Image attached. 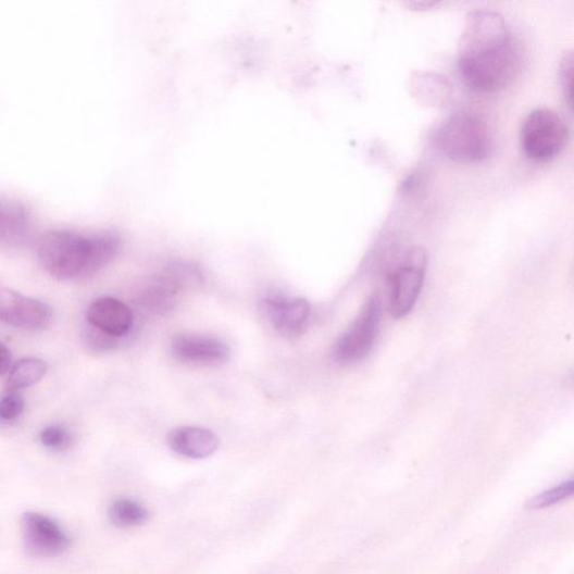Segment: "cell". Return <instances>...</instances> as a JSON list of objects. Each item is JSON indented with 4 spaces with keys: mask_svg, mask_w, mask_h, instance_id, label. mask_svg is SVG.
I'll return each instance as SVG.
<instances>
[{
    "mask_svg": "<svg viewBox=\"0 0 574 574\" xmlns=\"http://www.w3.org/2000/svg\"><path fill=\"white\" fill-rule=\"evenodd\" d=\"M171 352L179 363L205 366L225 363L230 350L217 338L187 334L173 338Z\"/></svg>",
    "mask_w": 574,
    "mask_h": 574,
    "instance_id": "obj_11",
    "label": "cell"
},
{
    "mask_svg": "<svg viewBox=\"0 0 574 574\" xmlns=\"http://www.w3.org/2000/svg\"><path fill=\"white\" fill-rule=\"evenodd\" d=\"M427 257L420 247L410 249L403 264L390 276L389 311L402 319L414 308L423 286Z\"/></svg>",
    "mask_w": 574,
    "mask_h": 574,
    "instance_id": "obj_7",
    "label": "cell"
},
{
    "mask_svg": "<svg viewBox=\"0 0 574 574\" xmlns=\"http://www.w3.org/2000/svg\"><path fill=\"white\" fill-rule=\"evenodd\" d=\"M88 325L117 338L128 334L133 326L132 309L124 302L103 297L96 299L87 310Z\"/></svg>",
    "mask_w": 574,
    "mask_h": 574,
    "instance_id": "obj_12",
    "label": "cell"
},
{
    "mask_svg": "<svg viewBox=\"0 0 574 574\" xmlns=\"http://www.w3.org/2000/svg\"><path fill=\"white\" fill-rule=\"evenodd\" d=\"M170 448L189 459H205L219 450L221 441L211 429L201 426H179L167 438Z\"/></svg>",
    "mask_w": 574,
    "mask_h": 574,
    "instance_id": "obj_13",
    "label": "cell"
},
{
    "mask_svg": "<svg viewBox=\"0 0 574 574\" xmlns=\"http://www.w3.org/2000/svg\"><path fill=\"white\" fill-rule=\"evenodd\" d=\"M48 373V364L40 358H25L16 363L8 376V388L18 391L38 384Z\"/></svg>",
    "mask_w": 574,
    "mask_h": 574,
    "instance_id": "obj_16",
    "label": "cell"
},
{
    "mask_svg": "<svg viewBox=\"0 0 574 574\" xmlns=\"http://www.w3.org/2000/svg\"><path fill=\"white\" fill-rule=\"evenodd\" d=\"M84 338L89 350L96 353L110 352L116 349L121 339L108 335L90 325L86 327Z\"/></svg>",
    "mask_w": 574,
    "mask_h": 574,
    "instance_id": "obj_20",
    "label": "cell"
},
{
    "mask_svg": "<svg viewBox=\"0 0 574 574\" xmlns=\"http://www.w3.org/2000/svg\"><path fill=\"white\" fill-rule=\"evenodd\" d=\"M0 235L3 244L20 246L24 244L32 230V217L28 209L20 201L10 199L2 200L0 207Z\"/></svg>",
    "mask_w": 574,
    "mask_h": 574,
    "instance_id": "obj_14",
    "label": "cell"
},
{
    "mask_svg": "<svg viewBox=\"0 0 574 574\" xmlns=\"http://www.w3.org/2000/svg\"><path fill=\"white\" fill-rule=\"evenodd\" d=\"M108 516L116 527L134 528L150 520V511L141 502L123 497L113 502Z\"/></svg>",
    "mask_w": 574,
    "mask_h": 574,
    "instance_id": "obj_15",
    "label": "cell"
},
{
    "mask_svg": "<svg viewBox=\"0 0 574 574\" xmlns=\"http://www.w3.org/2000/svg\"><path fill=\"white\" fill-rule=\"evenodd\" d=\"M0 319L17 329L40 332L51 325L53 313L52 309L40 300L3 290L0 294Z\"/></svg>",
    "mask_w": 574,
    "mask_h": 574,
    "instance_id": "obj_9",
    "label": "cell"
},
{
    "mask_svg": "<svg viewBox=\"0 0 574 574\" xmlns=\"http://www.w3.org/2000/svg\"><path fill=\"white\" fill-rule=\"evenodd\" d=\"M522 53L504 17L490 11L471 14L459 46V68L466 85L496 92L519 75Z\"/></svg>",
    "mask_w": 574,
    "mask_h": 574,
    "instance_id": "obj_1",
    "label": "cell"
},
{
    "mask_svg": "<svg viewBox=\"0 0 574 574\" xmlns=\"http://www.w3.org/2000/svg\"><path fill=\"white\" fill-rule=\"evenodd\" d=\"M121 249L122 238L112 230L53 229L40 238L38 258L50 275L67 280L99 272L117 258Z\"/></svg>",
    "mask_w": 574,
    "mask_h": 574,
    "instance_id": "obj_2",
    "label": "cell"
},
{
    "mask_svg": "<svg viewBox=\"0 0 574 574\" xmlns=\"http://www.w3.org/2000/svg\"><path fill=\"white\" fill-rule=\"evenodd\" d=\"M572 497H574V476L531 498L526 502V509L528 511L546 510Z\"/></svg>",
    "mask_w": 574,
    "mask_h": 574,
    "instance_id": "obj_17",
    "label": "cell"
},
{
    "mask_svg": "<svg viewBox=\"0 0 574 574\" xmlns=\"http://www.w3.org/2000/svg\"><path fill=\"white\" fill-rule=\"evenodd\" d=\"M441 152L459 163H479L494 152L492 133L484 118L470 112H459L445 120L436 132Z\"/></svg>",
    "mask_w": 574,
    "mask_h": 574,
    "instance_id": "obj_3",
    "label": "cell"
},
{
    "mask_svg": "<svg viewBox=\"0 0 574 574\" xmlns=\"http://www.w3.org/2000/svg\"><path fill=\"white\" fill-rule=\"evenodd\" d=\"M23 542L33 557L51 558L66 552L71 538L52 517L38 512H27L22 517Z\"/></svg>",
    "mask_w": 574,
    "mask_h": 574,
    "instance_id": "obj_8",
    "label": "cell"
},
{
    "mask_svg": "<svg viewBox=\"0 0 574 574\" xmlns=\"http://www.w3.org/2000/svg\"><path fill=\"white\" fill-rule=\"evenodd\" d=\"M569 129L562 118L548 108H538L524 121L521 130L522 148L536 162L556 159L565 148Z\"/></svg>",
    "mask_w": 574,
    "mask_h": 574,
    "instance_id": "obj_4",
    "label": "cell"
},
{
    "mask_svg": "<svg viewBox=\"0 0 574 574\" xmlns=\"http://www.w3.org/2000/svg\"><path fill=\"white\" fill-rule=\"evenodd\" d=\"M566 384L570 388H574V371L573 373H570L566 378Z\"/></svg>",
    "mask_w": 574,
    "mask_h": 574,
    "instance_id": "obj_23",
    "label": "cell"
},
{
    "mask_svg": "<svg viewBox=\"0 0 574 574\" xmlns=\"http://www.w3.org/2000/svg\"><path fill=\"white\" fill-rule=\"evenodd\" d=\"M13 366L12 352L7 345L3 344L2 347H0V373L5 375L11 372Z\"/></svg>",
    "mask_w": 574,
    "mask_h": 574,
    "instance_id": "obj_22",
    "label": "cell"
},
{
    "mask_svg": "<svg viewBox=\"0 0 574 574\" xmlns=\"http://www.w3.org/2000/svg\"><path fill=\"white\" fill-rule=\"evenodd\" d=\"M25 402L18 391L9 390L0 403V420L3 423H11L20 419L24 412Z\"/></svg>",
    "mask_w": 574,
    "mask_h": 574,
    "instance_id": "obj_21",
    "label": "cell"
},
{
    "mask_svg": "<svg viewBox=\"0 0 574 574\" xmlns=\"http://www.w3.org/2000/svg\"><path fill=\"white\" fill-rule=\"evenodd\" d=\"M40 441L50 451L64 452L74 444V437L65 426L53 424L42 429Z\"/></svg>",
    "mask_w": 574,
    "mask_h": 574,
    "instance_id": "obj_18",
    "label": "cell"
},
{
    "mask_svg": "<svg viewBox=\"0 0 574 574\" xmlns=\"http://www.w3.org/2000/svg\"><path fill=\"white\" fill-rule=\"evenodd\" d=\"M262 309L272 326L283 336H301L308 327L311 307L304 299L270 295L263 300Z\"/></svg>",
    "mask_w": 574,
    "mask_h": 574,
    "instance_id": "obj_10",
    "label": "cell"
},
{
    "mask_svg": "<svg viewBox=\"0 0 574 574\" xmlns=\"http://www.w3.org/2000/svg\"><path fill=\"white\" fill-rule=\"evenodd\" d=\"M201 278L199 269L188 263H174L142 287L138 302L142 308L157 314H164L172 310L178 295L190 282Z\"/></svg>",
    "mask_w": 574,
    "mask_h": 574,
    "instance_id": "obj_6",
    "label": "cell"
},
{
    "mask_svg": "<svg viewBox=\"0 0 574 574\" xmlns=\"http://www.w3.org/2000/svg\"><path fill=\"white\" fill-rule=\"evenodd\" d=\"M382 321V304L377 297H371L351 326L334 346L333 354L339 364L361 362L372 350Z\"/></svg>",
    "mask_w": 574,
    "mask_h": 574,
    "instance_id": "obj_5",
    "label": "cell"
},
{
    "mask_svg": "<svg viewBox=\"0 0 574 574\" xmlns=\"http://www.w3.org/2000/svg\"><path fill=\"white\" fill-rule=\"evenodd\" d=\"M559 80L563 97L574 113V50L562 54L559 63Z\"/></svg>",
    "mask_w": 574,
    "mask_h": 574,
    "instance_id": "obj_19",
    "label": "cell"
}]
</instances>
